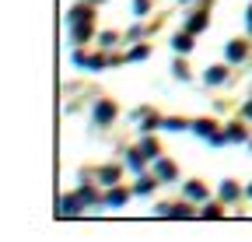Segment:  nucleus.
I'll return each mask as SVG.
<instances>
[{
	"mask_svg": "<svg viewBox=\"0 0 252 242\" xmlns=\"http://www.w3.org/2000/svg\"><path fill=\"white\" fill-rule=\"evenodd\" d=\"M112 116H116V105H112V102H98V105H94V123L109 127V123H112Z\"/></svg>",
	"mask_w": 252,
	"mask_h": 242,
	"instance_id": "1",
	"label": "nucleus"
},
{
	"mask_svg": "<svg viewBox=\"0 0 252 242\" xmlns=\"http://www.w3.org/2000/svg\"><path fill=\"white\" fill-rule=\"evenodd\" d=\"M154 175L161 179V183H172V179H175V165L165 162V158H154Z\"/></svg>",
	"mask_w": 252,
	"mask_h": 242,
	"instance_id": "2",
	"label": "nucleus"
},
{
	"mask_svg": "<svg viewBox=\"0 0 252 242\" xmlns=\"http://www.w3.org/2000/svg\"><path fill=\"white\" fill-rule=\"evenodd\" d=\"M81 197H63L60 200V214H81Z\"/></svg>",
	"mask_w": 252,
	"mask_h": 242,
	"instance_id": "3",
	"label": "nucleus"
},
{
	"mask_svg": "<svg viewBox=\"0 0 252 242\" xmlns=\"http://www.w3.org/2000/svg\"><path fill=\"white\" fill-rule=\"evenodd\" d=\"M224 77H228V67H210V70L203 74V81H207V84H220Z\"/></svg>",
	"mask_w": 252,
	"mask_h": 242,
	"instance_id": "4",
	"label": "nucleus"
},
{
	"mask_svg": "<svg viewBox=\"0 0 252 242\" xmlns=\"http://www.w3.org/2000/svg\"><path fill=\"white\" fill-rule=\"evenodd\" d=\"M172 46H175L179 53H189V49H193V32H186V35H175V39H172Z\"/></svg>",
	"mask_w": 252,
	"mask_h": 242,
	"instance_id": "5",
	"label": "nucleus"
},
{
	"mask_svg": "<svg viewBox=\"0 0 252 242\" xmlns=\"http://www.w3.org/2000/svg\"><path fill=\"white\" fill-rule=\"evenodd\" d=\"M119 179V169L116 165H109V169H98V183H105V186H112Z\"/></svg>",
	"mask_w": 252,
	"mask_h": 242,
	"instance_id": "6",
	"label": "nucleus"
},
{
	"mask_svg": "<svg viewBox=\"0 0 252 242\" xmlns=\"http://www.w3.org/2000/svg\"><path fill=\"white\" fill-rule=\"evenodd\" d=\"M193 130H196L200 137H210V140L217 137V134H214V123H210V119H200V123H193Z\"/></svg>",
	"mask_w": 252,
	"mask_h": 242,
	"instance_id": "7",
	"label": "nucleus"
},
{
	"mask_svg": "<svg viewBox=\"0 0 252 242\" xmlns=\"http://www.w3.org/2000/svg\"><path fill=\"white\" fill-rule=\"evenodd\" d=\"M84 21H91V11L88 7H74L70 11V25H84Z\"/></svg>",
	"mask_w": 252,
	"mask_h": 242,
	"instance_id": "8",
	"label": "nucleus"
},
{
	"mask_svg": "<svg viewBox=\"0 0 252 242\" xmlns=\"http://www.w3.org/2000/svg\"><path fill=\"white\" fill-rule=\"evenodd\" d=\"M137 151H140V155H144V158H158V144H154L151 137H147V140H144V144H140Z\"/></svg>",
	"mask_w": 252,
	"mask_h": 242,
	"instance_id": "9",
	"label": "nucleus"
},
{
	"mask_svg": "<svg viewBox=\"0 0 252 242\" xmlns=\"http://www.w3.org/2000/svg\"><path fill=\"white\" fill-rule=\"evenodd\" d=\"M186 197H189V200H203V197H207V190H203L200 183H189V186H186Z\"/></svg>",
	"mask_w": 252,
	"mask_h": 242,
	"instance_id": "10",
	"label": "nucleus"
},
{
	"mask_svg": "<svg viewBox=\"0 0 252 242\" xmlns=\"http://www.w3.org/2000/svg\"><path fill=\"white\" fill-rule=\"evenodd\" d=\"M220 200H238V186L235 183H220Z\"/></svg>",
	"mask_w": 252,
	"mask_h": 242,
	"instance_id": "11",
	"label": "nucleus"
},
{
	"mask_svg": "<svg viewBox=\"0 0 252 242\" xmlns=\"http://www.w3.org/2000/svg\"><path fill=\"white\" fill-rule=\"evenodd\" d=\"M242 56H245V46H242V42H231V46H228V60L235 64V60H242Z\"/></svg>",
	"mask_w": 252,
	"mask_h": 242,
	"instance_id": "12",
	"label": "nucleus"
},
{
	"mask_svg": "<svg viewBox=\"0 0 252 242\" xmlns=\"http://www.w3.org/2000/svg\"><path fill=\"white\" fill-rule=\"evenodd\" d=\"M200 28H207V14H193V18H189V32H200Z\"/></svg>",
	"mask_w": 252,
	"mask_h": 242,
	"instance_id": "13",
	"label": "nucleus"
},
{
	"mask_svg": "<svg viewBox=\"0 0 252 242\" xmlns=\"http://www.w3.org/2000/svg\"><path fill=\"white\" fill-rule=\"evenodd\" d=\"M88 35H91V28H88V21H84V25H74V42H84Z\"/></svg>",
	"mask_w": 252,
	"mask_h": 242,
	"instance_id": "14",
	"label": "nucleus"
},
{
	"mask_svg": "<svg viewBox=\"0 0 252 242\" xmlns=\"http://www.w3.org/2000/svg\"><path fill=\"white\" fill-rule=\"evenodd\" d=\"M154 127H165V119H158V116H147V119H144V127H140V130H144V134H151Z\"/></svg>",
	"mask_w": 252,
	"mask_h": 242,
	"instance_id": "15",
	"label": "nucleus"
},
{
	"mask_svg": "<svg viewBox=\"0 0 252 242\" xmlns=\"http://www.w3.org/2000/svg\"><path fill=\"white\" fill-rule=\"evenodd\" d=\"M224 137H228V140H245L249 134H245V130H242V127L235 123V127H228V134H224Z\"/></svg>",
	"mask_w": 252,
	"mask_h": 242,
	"instance_id": "16",
	"label": "nucleus"
},
{
	"mask_svg": "<svg viewBox=\"0 0 252 242\" xmlns=\"http://www.w3.org/2000/svg\"><path fill=\"white\" fill-rule=\"evenodd\" d=\"M105 204H109V207H119V204H126V193H123V190H112Z\"/></svg>",
	"mask_w": 252,
	"mask_h": 242,
	"instance_id": "17",
	"label": "nucleus"
},
{
	"mask_svg": "<svg viewBox=\"0 0 252 242\" xmlns=\"http://www.w3.org/2000/svg\"><path fill=\"white\" fill-rule=\"evenodd\" d=\"M77 197H81L84 204H94V200H98V193H94L91 186H81V193H77Z\"/></svg>",
	"mask_w": 252,
	"mask_h": 242,
	"instance_id": "18",
	"label": "nucleus"
},
{
	"mask_svg": "<svg viewBox=\"0 0 252 242\" xmlns=\"http://www.w3.org/2000/svg\"><path fill=\"white\" fill-rule=\"evenodd\" d=\"M147 7H151L147 0H133V14H137V18H144V14H147Z\"/></svg>",
	"mask_w": 252,
	"mask_h": 242,
	"instance_id": "19",
	"label": "nucleus"
},
{
	"mask_svg": "<svg viewBox=\"0 0 252 242\" xmlns=\"http://www.w3.org/2000/svg\"><path fill=\"white\" fill-rule=\"evenodd\" d=\"M154 183H158V179H140V183H137V193H151Z\"/></svg>",
	"mask_w": 252,
	"mask_h": 242,
	"instance_id": "20",
	"label": "nucleus"
},
{
	"mask_svg": "<svg viewBox=\"0 0 252 242\" xmlns=\"http://www.w3.org/2000/svg\"><path fill=\"white\" fill-rule=\"evenodd\" d=\"M203 218H220V207H217V204H207V207H203Z\"/></svg>",
	"mask_w": 252,
	"mask_h": 242,
	"instance_id": "21",
	"label": "nucleus"
},
{
	"mask_svg": "<svg viewBox=\"0 0 252 242\" xmlns=\"http://www.w3.org/2000/svg\"><path fill=\"white\" fill-rule=\"evenodd\" d=\"M182 127H189V123H182V119H165V130H182Z\"/></svg>",
	"mask_w": 252,
	"mask_h": 242,
	"instance_id": "22",
	"label": "nucleus"
},
{
	"mask_svg": "<svg viewBox=\"0 0 252 242\" xmlns=\"http://www.w3.org/2000/svg\"><path fill=\"white\" fill-rule=\"evenodd\" d=\"M144 56H147V46H137V49H133L130 56H126V60H144Z\"/></svg>",
	"mask_w": 252,
	"mask_h": 242,
	"instance_id": "23",
	"label": "nucleus"
},
{
	"mask_svg": "<svg viewBox=\"0 0 252 242\" xmlns=\"http://www.w3.org/2000/svg\"><path fill=\"white\" fill-rule=\"evenodd\" d=\"M98 42H102V46H116V35H112V32H102V39H98Z\"/></svg>",
	"mask_w": 252,
	"mask_h": 242,
	"instance_id": "24",
	"label": "nucleus"
},
{
	"mask_svg": "<svg viewBox=\"0 0 252 242\" xmlns=\"http://www.w3.org/2000/svg\"><path fill=\"white\" fill-rule=\"evenodd\" d=\"M242 116H245V119H252V102H249V105L242 109Z\"/></svg>",
	"mask_w": 252,
	"mask_h": 242,
	"instance_id": "25",
	"label": "nucleus"
},
{
	"mask_svg": "<svg viewBox=\"0 0 252 242\" xmlns=\"http://www.w3.org/2000/svg\"><path fill=\"white\" fill-rule=\"evenodd\" d=\"M249 32H252V4H249Z\"/></svg>",
	"mask_w": 252,
	"mask_h": 242,
	"instance_id": "26",
	"label": "nucleus"
},
{
	"mask_svg": "<svg viewBox=\"0 0 252 242\" xmlns=\"http://www.w3.org/2000/svg\"><path fill=\"white\" fill-rule=\"evenodd\" d=\"M88 4H102V0H88Z\"/></svg>",
	"mask_w": 252,
	"mask_h": 242,
	"instance_id": "27",
	"label": "nucleus"
},
{
	"mask_svg": "<svg viewBox=\"0 0 252 242\" xmlns=\"http://www.w3.org/2000/svg\"><path fill=\"white\" fill-rule=\"evenodd\" d=\"M245 193H249V197H252V186H249V190H245Z\"/></svg>",
	"mask_w": 252,
	"mask_h": 242,
	"instance_id": "28",
	"label": "nucleus"
}]
</instances>
